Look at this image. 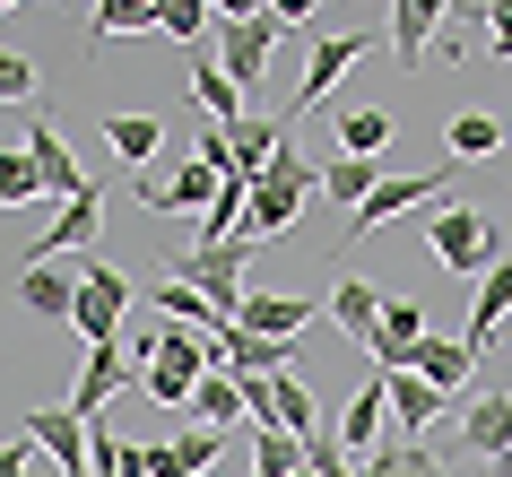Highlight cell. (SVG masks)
<instances>
[{
    "label": "cell",
    "mask_w": 512,
    "mask_h": 477,
    "mask_svg": "<svg viewBox=\"0 0 512 477\" xmlns=\"http://www.w3.org/2000/svg\"><path fill=\"white\" fill-rule=\"evenodd\" d=\"M443 191H452V174H382V191L348 217V235H374L382 217H408L417 200H443Z\"/></svg>",
    "instance_id": "10"
},
{
    "label": "cell",
    "mask_w": 512,
    "mask_h": 477,
    "mask_svg": "<svg viewBox=\"0 0 512 477\" xmlns=\"http://www.w3.org/2000/svg\"><path fill=\"white\" fill-rule=\"evenodd\" d=\"M79 261L61 269V261H18V304H27V313H44V321H70L79 313Z\"/></svg>",
    "instance_id": "9"
},
{
    "label": "cell",
    "mask_w": 512,
    "mask_h": 477,
    "mask_svg": "<svg viewBox=\"0 0 512 477\" xmlns=\"http://www.w3.org/2000/svg\"><path fill=\"white\" fill-rule=\"evenodd\" d=\"M296 477H313V469H296Z\"/></svg>",
    "instance_id": "46"
},
{
    "label": "cell",
    "mask_w": 512,
    "mask_h": 477,
    "mask_svg": "<svg viewBox=\"0 0 512 477\" xmlns=\"http://www.w3.org/2000/svg\"><path fill=\"white\" fill-rule=\"evenodd\" d=\"M27 148H35V165H44V191H53V200H96V183L79 174V157H70L61 131L44 122V105H35V122H27Z\"/></svg>",
    "instance_id": "14"
},
{
    "label": "cell",
    "mask_w": 512,
    "mask_h": 477,
    "mask_svg": "<svg viewBox=\"0 0 512 477\" xmlns=\"http://www.w3.org/2000/svg\"><path fill=\"white\" fill-rule=\"evenodd\" d=\"M217 191H226V174H217V165H200V157L174 165V209H209Z\"/></svg>",
    "instance_id": "37"
},
{
    "label": "cell",
    "mask_w": 512,
    "mask_h": 477,
    "mask_svg": "<svg viewBox=\"0 0 512 477\" xmlns=\"http://www.w3.org/2000/svg\"><path fill=\"white\" fill-rule=\"evenodd\" d=\"M426 243H434V261L452 269V278H486V269L504 261V252H495V217L469 209V200L434 209V217H426Z\"/></svg>",
    "instance_id": "3"
},
{
    "label": "cell",
    "mask_w": 512,
    "mask_h": 477,
    "mask_svg": "<svg viewBox=\"0 0 512 477\" xmlns=\"http://www.w3.org/2000/svg\"><path fill=\"white\" fill-rule=\"evenodd\" d=\"M209 373H217V347L200 339V330H183V321H165V330H157V356H148L139 382H148L165 408H191V391H200Z\"/></svg>",
    "instance_id": "2"
},
{
    "label": "cell",
    "mask_w": 512,
    "mask_h": 477,
    "mask_svg": "<svg viewBox=\"0 0 512 477\" xmlns=\"http://www.w3.org/2000/svg\"><path fill=\"white\" fill-rule=\"evenodd\" d=\"M486 44H495V61H512V0H486Z\"/></svg>",
    "instance_id": "40"
},
{
    "label": "cell",
    "mask_w": 512,
    "mask_h": 477,
    "mask_svg": "<svg viewBox=\"0 0 512 477\" xmlns=\"http://www.w3.org/2000/svg\"><path fill=\"white\" fill-rule=\"evenodd\" d=\"M504 321H512V261H495V269L478 278V295H469V330H460V339L486 356V347L504 339Z\"/></svg>",
    "instance_id": "17"
},
{
    "label": "cell",
    "mask_w": 512,
    "mask_h": 477,
    "mask_svg": "<svg viewBox=\"0 0 512 477\" xmlns=\"http://www.w3.org/2000/svg\"><path fill=\"white\" fill-rule=\"evenodd\" d=\"M243 330H261V339H296L304 321H313V304L304 295H243Z\"/></svg>",
    "instance_id": "27"
},
{
    "label": "cell",
    "mask_w": 512,
    "mask_h": 477,
    "mask_svg": "<svg viewBox=\"0 0 512 477\" xmlns=\"http://www.w3.org/2000/svg\"><path fill=\"white\" fill-rule=\"evenodd\" d=\"M157 18H165V0H96V27L87 35H96V44H105V35H165Z\"/></svg>",
    "instance_id": "31"
},
{
    "label": "cell",
    "mask_w": 512,
    "mask_h": 477,
    "mask_svg": "<svg viewBox=\"0 0 512 477\" xmlns=\"http://www.w3.org/2000/svg\"><path fill=\"white\" fill-rule=\"evenodd\" d=\"M460 451L469 460H504L512 451V391H486L460 408Z\"/></svg>",
    "instance_id": "13"
},
{
    "label": "cell",
    "mask_w": 512,
    "mask_h": 477,
    "mask_svg": "<svg viewBox=\"0 0 512 477\" xmlns=\"http://www.w3.org/2000/svg\"><path fill=\"white\" fill-rule=\"evenodd\" d=\"M131 200H139V209H157V217H165V209H174V183H157V174H139V183H131Z\"/></svg>",
    "instance_id": "41"
},
{
    "label": "cell",
    "mask_w": 512,
    "mask_h": 477,
    "mask_svg": "<svg viewBox=\"0 0 512 477\" xmlns=\"http://www.w3.org/2000/svg\"><path fill=\"white\" fill-rule=\"evenodd\" d=\"M252 261H261V235L243 226V235H226V243H191V252H174L165 269H174V278H191V287L209 295L217 313L235 321V313H243V295H252V287H243V269H252Z\"/></svg>",
    "instance_id": "1"
},
{
    "label": "cell",
    "mask_w": 512,
    "mask_h": 477,
    "mask_svg": "<svg viewBox=\"0 0 512 477\" xmlns=\"http://www.w3.org/2000/svg\"><path fill=\"white\" fill-rule=\"evenodd\" d=\"M27 434L61 477H96V417H79V408H27Z\"/></svg>",
    "instance_id": "5"
},
{
    "label": "cell",
    "mask_w": 512,
    "mask_h": 477,
    "mask_svg": "<svg viewBox=\"0 0 512 477\" xmlns=\"http://www.w3.org/2000/svg\"><path fill=\"white\" fill-rule=\"evenodd\" d=\"M278 35H287V27H278L270 9H261V18H235V27H217L209 53L226 61V70H235V87L252 96V87H261V70H270V53H278Z\"/></svg>",
    "instance_id": "6"
},
{
    "label": "cell",
    "mask_w": 512,
    "mask_h": 477,
    "mask_svg": "<svg viewBox=\"0 0 512 477\" xmlns=\"http://www.w3.org/2000/svg\"><path fill=\"white\" fill-rule=\"evenodd\" d=\"M217 365H226V373H287V356H296V339H261V330H243V321H235V330H217Z\"/></svg>",
    "instance_id": "20"
},
{
    "label": "cell",
    "mask_w": 512,
    "mask_h": 477,
    "mask_svg": "<svg viewBox=\"0 0 512 477\" xmlns=\"http://www.w3.org/2000/svg\"><path fill=\"white\" fill-rule=\"evenodd\" d=\"M270 0H217V27H235V18H261Z\"/></svg>",
    "instance_id": "43"
},
{
    "label": "cell",
    "mask_w": 512,
    "mask_h": 477,
    "mask_svg": "<svg viewBox=\"0 0 512 477\" xmlns=\"http://www.w3.org/2000/svg\"><path fill=\"white\" fill-rule=\"evenodd\" d=\"M191 417H200V425H217V434H226V425H252V399H243V382H235V373L217 365L209 382L191 391Z\"/></svg>",
    "instance_id": "26"
},
{
    "label": "cell",
    "mask_w": 512,
    "mask_h": 477,
    "mask_svg": "<svg viewBox=\"0 0 512 477\" xmlns=\"http://www.w3.org/2000/svg\"><path fill=\"white\" fill-rule=\"evenodd\" d=\"M0 96H9V105H27V96H35V61L27 53H0Z\"/></svg>",
    "instance_id": "39"
},
{
    "label": "cell",
    "mask_w": 512,
    "mask_h": 477,
    "mask_svg": "<svg viewBox=\"0 0 512 477\" xmlns=\"http://www.w3.org/2000/svg\"><path fill=\"white\" fill-rule=\"evenodd\" d=\"M382 382H391V417H400V434H408V443H417V434H426L434 417H452V391H434V382H426L417 365L382 373Z\"/></svg>",
    "instance_id": "15"
},
{
    "label": "cell",
    "mask_w": 512,
    "mask_h": 477,
    "mask_svg": "<svg viewBox=\"0 0 512 477\" xmlns=\"http://www.w3.org/2000/svg\"><path fill=\"white\" fill-rule=\"evenodd\" d=\"M27 451H35V434H18V443L0 451V477H27Z\"/></svg>",
    "instance_id": "42"
},
{
    "label": "cell",
    "mask_w": 512,
    "mask_h": 477,
    "mask_svg": "<svg viewBox=\"0 0 512 477\" xmlns=\"http://www.w3.org/2000/svg\"><path fill=\"white\" fill-rule=\"evenodd\" d=\"M261 425H287V434H304V443L322 434V417H313V391H304L296 373H270V417H261Z\"/></svg>",
    "instance_id": "29"
},
{
    "label": "cell",
    "mask_w": 512,
    "mask_h": 477,
    "mask_svg": "<svg viewBox=\"0 0 512 477\" xmlns=\"http://www.w3.org/2000/svg\"><path fill=\"white\" fill-rule=\"evenodd\" d=\"M443 9H452V0H391V61H400V70H426L434 61Z\"/></svg>",
    "instance_id": "7"
},
{
    "label": "cell",
    "mask_w": 512,
    "mask_h": 477,
    "mask_svg": "<svg viewBox=\"0 0 512 477\" xmlns=\"http://www.w3.org/2000/svg\"><path fill=\"white\" fill-rule=\"evenodd\" d=\"M365 53H374V35H322V44H313V61H304V79H296V113H313Z\"/></svg>",
    "instance_id": "8"
},
{
    "label": "cell",
    "mask_w": 512,
    "mask_h": 477,
    "mask_svg": "<svg viewBox=\"0 0 512 477\" xmlns=\"http://www.w3.org/2000/svg\"><path fill=\"white\" fill-rule=\"evenodd\" d=\"M79 278H87V287H79V313H70V330H79V339L87 347H96V339H122V313H131V278H122V269H105V252H79Z\"/></svg>",
    "instance_id": "4"
},
{
    "label": "cell",
    "mask_w": 512,
    "mask_h": 477,
    "mask_svg": "<svg viewBox=\"0 0 512 477\" xmlns=\"http://www.w3.org/2000/svg\"><path fill=\"white\" fill-rule=\"evenodd\" d=\"M408 365L426 373L434 391H452V399H460L469 382H478V365H486V356H478L469 339H417V356H408Z\"/></svg>",
    "instance_id": "18"
},
{
    "label": "cell",
    "mask_w": 512,
    "mask_h": 477,
    "mask_svg": "<svg viewBox=\"0 0 512 477\" xmlns=\"http://www.w3.org/2000/svg\"><path fill=\"white\" fill-rule=\"evenodd\" d=\"M148 304H157L165 321H183V330H200V339H217V330H235V321L217 313V304H209L200 287H191V278H174V269H165L157 287H148Z\"/></svg>",
    "instance_id": "19"
},
{
    "label": "cell",
    "mask_w": 512,
    "mask_h": 477,
    "mask_svg": "<svg viewBox=\"0 0 512 477\" xmlns=\"http://www.w3.org/2000/svg\"><path fill=\"white\" fill-rule=\"evenodd\" d=\"M174 44H217V0H165V18H157Z\"/></svg>",
    "instance_id": "35"
},
{
    "label": "cell",
    "mask_w": 512,
    "mask_h": 477,
    "mask_svg": "<svg viewBox=\"0 0 512 477\" xmlns=\"http://www.w3.org/2000/svg\"><path fill=\"white\" fill-rule=\"evenodd\" d=\"M0 9H18V0H0Z\"/></svg>",
    "instance_id": "45"
},
{
    "label": "cell",
    "mask_w": 512,
    "mask_h": 477,
    "mask_svg": "<svg viewBox=\"0 0 512 477\" xmlns=\"http://www.w3.org/2000/svg\"><path fill=\"white\" fill-rule=\"evenodd\" d=\"M191 96H200V113H209V122H226V131L243 122V87H235V70H226L217 53L191 61Z\"/></svg>",
    "instance_id": "24"
},
{
    "label": "cell",
    "mask_w": 512,
    "mask_h": 477,
    "mask_svg": "<svg viewBox=\"0 0 512 477\" xmlns=\"http://www.w3.org/2000/svg\"><path fill=\"white\" fill-rule=\"evenodd\" d=\"M365 460H374V451H365ZM382 460H391V477H452L434 451H417V443H382Z\"/></svg>",
    "instance_id": "38"
},
{
    "label": "cell",
    "mask_w": 512,
    "mask_h": 477,
    "mask_svg": "<svg viewBox=\"0 0 512 477\" xmlns=\"http://www.w3.org/2000/svg\"><path fill=\"white\" fill-rule=\"evenodd\" d=\"M96 200H105V191H96ZM96 200H61V217L35 235V252H18V261H79V252H96V217H105Z\"/></svg>",
    "instance_id": "12"
},
{
    "label": "cell",
    "mask_w": 512,
    "mask_h": 477,
    "mask_svg": "<svg viewBox=\"0 0 512 477\" xmlns=\"http://www.w3.org/2000/svg\"><path fill=\"white\" fill-rule=\"evenodd\" d=\"M27 200H53V191H44L35 148H9V157H0V209H27Z\"/></svg>",
    "instance_id": "32"
},
{
    "label": "cell",
    "mask_w": 512,
    "mask_h": 477,
    "mask_svg": "<svg viewBox=\"0 0 512 477\" xmlns=\"http://www.w3.org/2000/svg\"><path fill=\"white\" fill-rule=\"evenodd\" d=\"M96 477H148V443H113L96 417Z\"/></svg>",
    "instance_id": "36"
},
{
    "label": "cell",
    "mask_w": 512,
    "mask_h": 477,
    "mask_svg": "<svg viewBox=\"0 0 512 477\" xmlns=\"http://www.w3.org/2000/svg\"><path fill=\"white\" fill-rule=\"evenodd\" d=\"M226 443H217V425H183L174 443H148V477H217Z\"/></svg>",
    "instance_id": "11"
},
{
    "label": "cell",
    "mask_w": 512,
    "mask_h": 477,
    "mask_svg": "<svg viewBox=\"0 0 512 477\" xmlns=\"http://www.w3.org/2000/svg\"><path fill=\"white\" fill-rule=\"evenodd\" d=\"M330 321H339V330H348L356 347H374L382 339V295L365 287V278H339V287H330V304H322Z\"/></svg>",
    "instance_id": "21"
},
{
    "label": "cell",
    "mask_w": 512,
    "mask_h": 477,
    "mask_svg": "<svg viewBox=\"0 0 512 477\" xmlns=\"http://www.w3.org/2000/svg\"><path fill=\"white\" fill-rule=\"evenodd\" d=\"M443 139H452V157H495V148H504V122H495V113H452Z\"/></svg>",
    "instance_id": "34"
},
{
    "label": "cell",
    "mask_w": 512,
    "mask_h": 477,
    "mask_svg": "<svg viewBox=\"0 0 512 477\" xmlns=\"http://www.w3.org/2000/svg\"><path fill=\"white\" fill-rule=\"evenodd\" d=\"M382 417H391V382L374 373V382L348 399V417H339V443H348L356 460H365V451H382Z\"/></svg>",
    "instance_id": "22"
},
{
    "label": "cell",
    "mask_w": 512,
    "mask_h": 477,
    "mask_svg": "<svg viewBox=\"0 0 512 477\" xmlns=\"http://www.w3.org/2000/svg\"><path fill=\"white\" fill-rule=\"evenodd\" d=\"M243 443H252V477H296V469H313L304 434H287V425H243Z\"/></svg>",
    "instance_id": "23"
},
{
    "label": "cell",
    "mask_w": 512,
    "mask_h": 477,
    "mask_svg": "<svg viewBox=\"0 0 512 477\" xmlns=\"http://www.w3.org/2000/svg\"><path fill=\"white\" fill-rule=\"evenodd\" d=\"M322 191H330V200H348V217H356V209L382 191V165H374V157H330V165H322Z\"/></svg>",
    "instance_id": "30"
},
{
    "label": "cell",
    "mask_w": 512,
    "mask_h": 477,
    "mask_svg": "<svg viewBox=\"0 0 512 477\" xmlns=\"http://www.w3.org/2000/svg\"><path fill=\"white\" fill-rule=\"evenodd\" d=\"M278 148H287V122H270V113H243V122H235V174H243V183H261Z\"/></svg>",
    "instance_id": "25"
},
{
    "label": "cell",
    "mask_w": 512,
    "mask_h": 477,
    "mask_svg": "<svg viewBox=\"0 0 512 477\" xmlns=\"http://www.w3.org/2000/svg\"><path fill=\"white\" fill-rule=\"evenodd\" d=\"M105 148L122 165H148L165 148V122H157V113H105Z\"/></svg>",
    "instance_id": "28"
},
{
    "label": "cell",
    "mask_w": 512,
    "mask_h": 477,
    "mask_svg": "<svg viewBox=\"0 0 512 477\" xmlns=\"http://www.w3.org/2000/svg\"><path fill=\"white\" fill-rule=\"evenodd\" d=\"M131 382V356H122V339H96L87 347V365H79V391H70V408L79 417H105V399Z\"/></svg>",
    "instance_id": "16"
},
{
    "label": "cell",
    "mask_w": 512,
    "mask_h": 477,
    "mask_svg": "<svg viewBox=\"0 0 512 477\" xmlns=\"http://www.w3.org/2000/svg\"><path fill=\"white\" fill-rule=\"evenodd\" d=\"M391 148V113L382 105H356L348 122H339V157H382Z\"/></svg>",
    "instance_id": "33"
},
{
    "label": "cell",
    "mask_w": 512,
    "mask_h": 477,
    "mask_svg": "<svg viewBox=\"0 0 512 477\" xmlns=\"http://www.w3.org/2000/svg\"><path fill=\"white\" fill-rule=\"evenodd\" d=\"M270 18H278V27H304V18H313V0H270Z\"/></svg>",
    "instance_id": "44"
}]
</instances>
